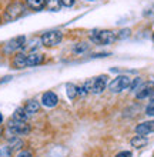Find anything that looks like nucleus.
<instances>
[{"label":"nucleus","mask_w":154,"mask_h":157,"mask_svg":"<svg viewBox=\"0 0 154 157\" xmlns=\"http://www.w3.org/2000/svg\"><path fill=\"white\" fill-rule=\"evenodd\" d=\"M88 37H90V40H92L94 44L107 46V44L114 43L117 36L111 30H92L90 34H88Z\"/></svg>","instance_id":"1"},{"label":"nucleus","mask_w":154,"mask_h":157,"mask_svg":"<svg viewBox=\"0 0 154 157\" xmlns=\"http://www.w3.org/2000/svg\"><path fill=\"white\" fill-rule=\"evenodd\" d=\"M7 130L12 133V136H26L30 133L32 127H30V124H27V121L14 120L12 117L7 123Z\"/></svg>","instance_id":"2"},{"label":"nucleus","mask_w":154,"mask_h":157,"mask_svg":"<svg viewBox=\"0 0 154 157\" xmlns=\"http://www.w3.org/2000/svg\"><path fill=\"white\" fill-rule=\"evenodd\" d=\"M26 7L19 2H13L4 9V19L7 21H14L24 14Z\"/></svg>","instance_id":"3"},{"label":"nucleus","mask_w":154,"mask_h":157,"mask_svg":"<svg viewBox=\"0 0 154 157\" xmlns=\"http://www.w3.org/2000/svg\"><path fill=\"white\" fill-rule=\"evenodd\" d=\"M63 40V33L58 32V30H50V32H46V33L42 34V39L40 41L43 43V46L46 47H54V46L60 44V41Z\"/></svg>","instance_id":"4"},{"label":"nucleus","mask_w":154,"mask_h":157,"mask_svg":"<svg viewBox=\"0 0 154 157\" xmlns=\"http://www.w3.org/2000/svg\"><path fill=\"white\" fill-rule=\"evenodd\" d=\"M130 83H131V78L129 76H117L116 78H113L111 82H110L108 90L113 91V93H120V91L129 89Z\"/></svg>","instance_id":"5"},{"label":"nucleus","mask_w":154,"mask_h":157,"mask_svg":"<svg viewBox=\"0 0 154 157\" xmlns=\"http://www.w3.org/2000/svg\"><path fill=\"white\" fill-rule=\"evenodd\" d=\"M86 84H87L88 90L92 91V93H94V94H100V93H103V90L106 89V86H107V77H106V76H99V77L92 78V80L87 82Z\"/></svg>","instance_id":"6"},{"label":"nucleus","mask_w":154,"mask_h":157,"mask_svg":"<svg viewBox=\"0 0 154 157\" xmlns=\"http://www.w3.org/2000/svg\"><path fill=\"white\" fill-rule=\"evenodd\" d=\"M23 47H26V37L24 36H17V37L9 40L4 44V53H14V52L21 50Z\"/></svg>","instance_id":"7"},{"label":"nucleus","mask_w":154,"mask_h":157,"mask_svg":"<svg viewBox=\"0 0 154 157\" xmlns=\"http://www.w3.org/2000/svg\"><path fill=\"white\" fill-rule=\"evenodd\" d=\"M151 94H154V82H151V80L150 82L143 83L141 86L136 90V97H137L138 100L147 99V97H150Z\"/></svg>","instance_id":"8"},{"label":"nucleus","mask_w":154,"mask_h":157,"mask_svg":"<svg viewBox=\"0 0 154 157\" xmlns=\"http://www.w3.org/2000/svg\"><path fill=\"white\" fill-rule=\"evenodd\" d=\"M42 104L44 106V107H56L58 104V97L56 93H53V91H46V93H43L42 96Z\"/></svg>","instance_id":"9"},{"label":"nucleus","mask_w":154,"mask_h":157,"mask_svg":"<svg viewBox=\"0 0 154 157\" xmlns=\"http://www.w3.org/2000/svg\"><path fill=\"white\" fill-rule=\"evenodd\" d=\"M134 130L138 136H147L150 133H154V120H148V121H143V123L137 124Z\"/></svg>","instance_id":"10"},{"label":"nucleus","mask_w":154,"mask_h":157,"mask_svg":"<svg viewBox=\"0 0 154 157\" xmlns=\"http://www.w3.org/2000/svg\"><path fill=\"white\" fill-rule=\"evenodd\" d=\"M44 62V56L40 53H30L26 56V67H34L39 66Z\"/></svg>","instance_id":"11"},{"label":"nucleus","mask_w":154,"mask_h":157,"mask_svg":"<svg viewBox=\"0 0 154 157\" xmlns=\"http://www.w3.org/2000/svg\"><path fill=\"white\" fill-rule=\"evenodd\" d=\"M26 56L24 53H16L14 57L12 60V66L13 69H24L26 67Z\"/></svg>","instance_id":"12"},{"label":"nucleus","mask_w":154,"mask_h":157,"mask_svg":"<svg viewBox=\"0 0 154 157\" xmlns=\"http://www.w3.org/2000/svg\"><path fill=\"white\" fill-rule=\"evenodd\" d=\"M24 110H26V113H27L29 116L36 114V113L40 110V103H39L37 100H29V101L26 103V106H24Z\"/></svg>","instance_id":"13"},{"label":"nucleus","mask_w":154,"mask_h":157,"mask_svg":"<svg viewBox=\"0 0 154 157\" xmlns=\"http://www.w3.org/2000/svg\"><path fill=\"white\" fill-rule=\"evenodd\" d=\"M147 143H148V140H147L146 136H136L130 140V144L133 146L134 149H143Z\"/></svg>","instance_id":"14"},{"label":"nucleus","mask_w":154,"mask_h":157,"mask_svg":"<svg viewBox=\"0 0 154 157\" xmlns=\"http://www.w3.org/2000/svg\"><path fill=\"white\" fill-rule=\"evenodd\" d=\"M66 93H67V97L70 100H74L77 96H79V87L73 84V83H67L66 84Z\"/></svg>","instance_id":"15"},{"label":"nucleus","mask_w":154,"mask_h":157,"mask_svg":"<svg viewBox=\"0 0 154 157\" xmlns=\"http://www.w3.org/2000/svg\"><path fill=\"white\" fill-rule=\"evenodd\" d=\"M26 4L29 6L32 10H42L46 6V0H26Z\"/></svg>","instance_id":"16"},{"label":"nucleus","mask_w":154,"mask_h":157,"mask_svg":"<svg viewBox=\"0 0 154 157\" xmlns=\"http://www.w3.org/2000/svg\"><path fill=\"white\" fill-rule=\"evenodd\" d=\"M62 0H46V6L44 7L50 12H58L62 9Z\"/></svg>","instance_id":"17"},{"label":"nucleus","mask_w":154,"mask_h":157,"mask_svg":"<svg viewBox=\"0 0 154 157\" xmlns=\"http://www.w3.org/2000/svg\"><path fill=\"white\" fill-rule=\"evenodd\" d=\"M13 119L14 120H20V121H27L29 119V114L26 113L24 107H17L13 113Z\"/></svg>","instance_id":"18"},{"label":"nucleus","mask_w":154,"mask_h":157,"mask_svg":"<svg viewBox=\"0 0 154 157\" xmlns=\"http://www.w3.org/2000/svg\"><path fill=\"white\" fill-rule=\"evenodd\" d=\"M88 49H90V46H88L87 43H77V44L73 47V52H74L76 54H83V53H86Z\"/></svg>","instance_id":"19"},{"label":"nucleus","mask_w":154,"mask_h":157,"mask_svg":"<svg viewBox=\"0 0 154 157\" xmlns=\"http://www.w3.org/2000/svg\"><path fill=\"white\" fill-rule=\"evenodd\" d=\"M141 84V77H136L133 82L130 83V90L131 91H136L138 89V86Z\"/></svg>","instance_id":"20"},{"label":"nucleus","mask_w":154,"mask_h":157,"mask_svg":"<svg viewBox=\"0 0 154 157\" xmlns=\"http://www.w3.org/2000/svg\"><path fill=\"white\" fill-rule=\"evenodd\" d=\"M146 114H147V116H154V99L151 100L148 104H147V107H146Z\"/></svg>","instance_id":"21"},{"label":"nucleus","mask_w":154,"mask_h":157,"mask_svg":"<svg viewBox=\"0 0 154 157\" xmlns=\"http://www.w3.org/2000/svg\"><path fill=\"white\" fill-rule=\"evenodd\" d=\"M117 39H124V37H129L130 36V30L129 29H124V30H121L120 34H116Z\"/></svg>","instance_id":"22"},{"label":"nucleus","mask_w":154,"mask_h":157,"mask_svg":"<svg viewBox=\"0 0 154 157\" xmlns=\"http://www.w3.org/2000/svg\"><path fill=\"white\" fill-rule=\"evenodd\" d=\"M16 157H33V154L30 153L29 150H21V151H19V153H17Z\"/></svg>","instance_id":"23"},{"label":"nucleus","mask_w":154,"mask_h":157,"mask_svg":"<svg viewBox=\"0 0 154 157\" xmlns=\"http://www.w3.org/2000/svg\"><path fill=\"white\" fill-rule=\"evenodd\" d=\"M114 157H133V153L131 151H120V153L116 154Z\"/></svg>","instance_id":"24"},{"label":"nucleus","mask_w":154,"mask_h":157,"mask_svg":"<svg viewBox=\"0 0 154 157\" xmlns=\"http://www.w3.org/2000/svg\"><path fill=\"white\" fill-rule=\"evenodd\" d=\"M62 4L66 6V7H71L74 4V0H62Z\"/></svg>","instance_id":"25"},{"label":"nucleus","mask_w":154,"mask_h":157,"mask_svg":"<svg viewBox=\"0 0 154 157\" xmlns=\"http://www.w3.org/2000/svg\"><path fill=\"white\" fill-rule=\"evenodd\" d=\"M3 123V114H2V113H0V124Z\"/></svg>","instance_id":"26"},{"label":"nucleus","mask_w":154,"mask_h":157,"mask_svg":"<svg viewBox=\"0 0 154 157\" xmlns=\"http://www.w3.org/2000/svg\"><path fill=\"white\" fill-rule=\"evenodd\" d=\"M0 23H2V16H0Z\"/></svg>","instance_id":"27"},{"label":"nucleus","mask_w":154,"mask_h":157,"mask_svg":"<svg viewBox=\"0 0 154 157\" xmlns=\"http://www.w3.org/2000/svg\"><path fill=\"white\" fill-rule=\"evenodd\" d=\"M0 156H2V150H0Z\"/></svg>","instance_id":"28"},{"label":"nucleus","mask_w":154,"mask_h":157,"mask_svg":"<svg viewBox=\"0 0 154 157\" xmlns=\"http://www.w3.org/2000/svg\"><path fill=\"white\" fill-rule=\"evenodd\" d=\"M88 2H93V0H88Z\"/></svg>","instance_id":"29"},{"label":"nucleus","mask_w":154,"mask_h":157,"mask_svg":"<svg viewBox=\"0 0 154 157\" xmlns=\"http://www.w3.org/2000/svg\"><path fill=\"white\" fill-rule=\"evenodd\" d=\"M153 39H154V36H153Z\"/></svg>","instance_id":"30"},{"label":"nucleus","mask_w":154,"mask_h":157,"mask_svg":"<svg viewBox=\"0 0 154 157\" xmlns=\"http://www.w3.org/2000/svg\"><path fill=\"white\" fill-rule=\"evenodd\" d=\"M153 157H154V156H153Z\"/></svg>","instance_id":"31"}]
</instances>
